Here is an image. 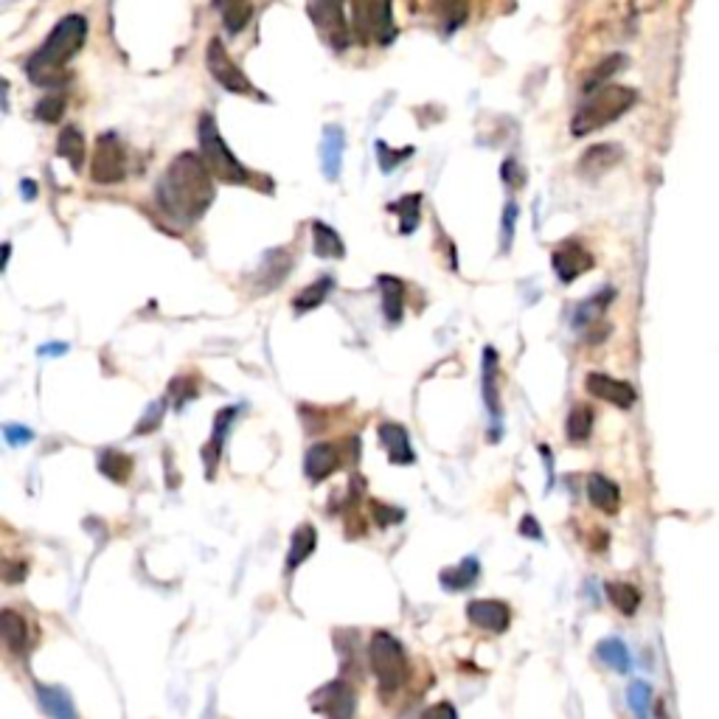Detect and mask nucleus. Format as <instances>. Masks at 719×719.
Returning <instances> with one entry per match:
<instances>
[{"label": "nucleus", "mask_w": 719, "mask_h": 719, "mask_svg": "<svg viewBox=\"0 0 719 719\" xmlns=\"http://www.w3.org/2000/svg\"><path fill=\"white\" fill-rule=\"evenodd\" d=\"M632 3H635V0H632ZM658 3H661V0H649V9H655Z\"/></svg>", "instance_id": "51"}, {"label": "nucleus", "mask_w": 719, "mask_h": 719, "mask_svg": "<svg viewBox=\"0 0 719 719\" xmlns=\"http://www.w3.org/2000/svg\"><path fill=\"white\" fill-rule=\"evenodd\" d=\"M0 635H3V644L12 655H23L26 646H29V621L20 616L17 610H3L0 613Z\"/></svg>", "instance_id": "18"}, {"label": "nucleus", "mask_w": 719, "mask_h": 719, "mask_svg": "<svg viewBox=\"0 0 719 719\" xmlns=\"http://www.w3.org/2000/svg\"><path fill=\"white\" fill-rule=\"evenodd\" d=\"M315 545H318V531L312 526H298L290 540V551H287V571H295L315 551Z\"/></svg>", "instance_id": "29"}, {"label": "nucleus", "mask_w": 719, "mask_h": 719, "mask_svg": "<svg viewBox=\"0 0 719 719\" xmlns=\"http://www.w3.org/2000/svg\"><path fill=\"white\" fill-rule=\"evenodd\" d=\"M354 31L357 37H371L374 43L388 45L397 37L391 0H354Z\"/></svg>", "instance_id": "6"}, {"label": "nucleus", "mask_w": 719, "mask_h": 719, "mask_svg": "<svg viewBox=\"0 0 719 719\" xmlns=\"http://www.w3.org/2000/svg\"><path fill=\"white\" fill-rule=\"evenodd\" d=\"M88 40V20L82 15H68L51 29L40 51L26 62V74L34 85H59L65 82L68 62L79 54Z\"/></svg>", "instance_id": "2"}, {"label": "nucleus", "mask_w": 719, "mask_h": 719, "mask_svg": "<svg viewBox=\"0 0 719 719\" xmlns=\"http://www.w3.org/2000/svg\"><path fill=\"white\" fill-rule=\"evenodd\" d=\"M478 571H481L478 559L467 557L461 565L441 571V585L447 587V590H464V587H470L478 579Z\"/></svg>", "instance_id": "34"}, {"label": "nucleus", "mask_w": 719, "mask_h": 719, "mask_svg": "<svg viewBox=\"0 0 719 719\" xmlns=\"http://www.w3.org/2000/svg\"><path fill=\"white\" fill-rule=\"evenodd\" d=\"M587 498L604 514H616L621 506V489L604 475H590L587 478Z\"/></svg>", "instance_id": "20"}, {"label": "nucleus", "mask_w": 719, "mask_h": 719, "mask_svg": "<svg viewBox=\"0 0 719 719\" xmlns=\"http://www.w3.org/2000/svg\"><path fill=\"white\" fill-rule=\"evenodd\" d=\"M467 618L478 630L506 632L512 624V610H509V604L498 602V599H478L467 607Z\"/></svg>", "instance_id": "13"}, {"label": "nucleus", "mask_w": 719, "mask_h": 719, "mask_svg": "<svg viewBox=\"0 0 719 719\" xmlns=\"http://www.w3.org/2000/svg\"><path fill=\"white\" fill-rule=\"evenodd\" d=\"M551 265H554V273H557V279L562 284H571L576 281L582 273L587 270H593V256H590V250H585L579 242H565V245H559L554 250V256H551Z\"/></svg>", "instance_id": "11"}, {"label": "nucleus", "mask_w": 719, "mask_h": 719, "mask_svg": "<svg viewBox=\"0 0 719 719\" xmlns=\"http://www.w3.org/2000/svg\"><path fill=\"white\" fill-rule=\"evenodd\" d=\"M37 697H40V705H43V711L51 719H79L74 703H71V694L65 689H59V686H40Z\"/></svg>", "instance_id": "24"}, {"label": "nucleus", "mask_w": 719, "mask_h": 719, "mask_svg": "<svg viewBox=\"0 0 719 719\" xmlns=\"http://www.w3.org/2000/svg\"><path fill=\"white\" fill-rule=\"evenodd\" d=\"M20 189H26V197H29V200H34V194H37V186H34L31 180H26V183H23Z\"/></svg>", "instance_id": "49"}, {"label": "nucleus", "mask_w": 719, "mask_h": 719, "mask_svg": "<svg viewBox=\"0 0 719 719\" xmlns=\"http://www.w3.org/2000/svg\"><path fill=\"white\" fill-rule=\"evenodd\" d=\"M309 228H312V250H315L318 259H343L346 256L343 239L335 228H329L321 220H315Z\"/></svg>", "instance_id": "23"}, {"label": "nucleus", "mask_w": 719, "mask_h": 719, "mask_svg": "<svg viewBox=\"0 0 719 719\" xmlns=\"http://www.w3.org/2000/svg\"><path fill=\"white\" fill-rule=\"evenodd\" d=\"M377 149V163H380V172L382 175H391L394 169H397L399 163L408 161L413 155V147H405V149H391L385 141H377L374 144Z\"/></svg>", "instance_id": "38"}, {"label": "nucleus", "mask_w": 719, "mask_h": 719, "mask_svg": "<svg viewBox=\"0 0 719 719\" xmlns=\"http://www.w3.org/2000/svg\"><path fill=\"white\" fill-rule=\"evenodd\" d=\"M610 301H613V290H602V293H596L593 298L582 301V307L576 309V315H573L576 329L602 326V315H604V309L610 307Z\"/></svg>", "instance_id": "26"}, {"label": "nucleus", "mask_w": 719, "mask_h": 719, "mask_svg": "<svg viewBox=\"0 0 719 719\" xmlns=\"http://www.w3.org/2000/svg\"><path fill=\"white\" fill-rule=\"evenodd\" d=\"M618 161H621V149L616 144H596L579 158V175H602L607 169H613Z\"/></svg>", "instance_id": "21"}, {"label": "nucleus", "mask_w": 719, "mask_h": 719, "mask_svg": "<svg viewBox=\"0 0 719 719\" xmlns=\"http://www.w3.org/2000/svg\"><path fill=\"white\" fill-rule=\"evenodd\" d=\"M371 512H374V517H377V523H380L382 529L385 526H394V523H402V517H405V512H399V509H394V506H385V503H371Z\"/></svg>", "instance_id": "43"}, {"label": "nucleus", "mask_w": 719, "mask_h": 719, "mask_svg": "<svg viewBox=\"0 0 719 719\" xmlns=\"http://www.w3.org/2000/svg\"><path fill=\"white\" fill-rule=\"evenodd\" d=\"M206 65L211 76L217 79V85L225 88L228 93H236V96H248L253 93V85H250V79L245 76V71L236 65L231 54L225 51V43H222L220 37H214L206 48Z\"/></svg>", "instance_id": "8"}, {"label": "nucleus", "mask_w": 719, "mask_h": 719, "mask_svg": "<svg viewBox=\"0 0 719 719\" xmlns=\"http://www.w3.org/2000/svg\"><path fill=\"white\" fill-rule=\"evenodd\" d=\"M377 284L382 293V315L388 318V323L397 326L405 315V284L397 276H380Z\"/></svg>", "instance_id": "22"}, {"label": "nucleus", "mask_w": 719, "mask_h": 719, "mask_svg": "<svg viewBox=\"0 0 719 719\" xmlns=\"http://www.w3.org/2000/svg\"><path fill=\"white\" fill-rule=\"evenodd\" d=\"M197 141H200V158H203L211 175L222 183H231V186H248L250 172L222 141L217 121L211 113H203L197 121Z\"/></svg>", "instance_id": "4"}, {"label": "nucleus", "mask_w": 719, "mask_h": 719, "mask_svg": "<svg viewBox=\"0 0 719 719\" xmlns=\"http://www.w3.org/2000/svg\"><path fill=\"white\" fill-rule=\"evenodd\" d=\"M607 599L613 602L618 613L635 616V610L641 607V590L630 582H610L607 585Z\"/></svg>", "instance_id": "31"}, {"label": "nucleus", "mask_w": 719, "mask_h": 719, "mask_svg": "<svg viewBox=\"0 0 719 719\" xmlns=\"http://www.w3.org/2000/svg\"><path fill=\"white\" fill-rule=\"evenodd\" d=\"M214 6L220 9L222 23H225L228 34H239L250 23V17H253L250 0H214Z\"/></svg>", "instance_id": "28"}, {"label": "nucleus", "mask_w": 719, "mask_h": 719, "mask_svg": "<svg viewBox=\"0 0 719 719\" xmlns=\"http://www.w3.org/2000/svg\"><path fill=\"white\" fill-rule=\"evenodd\" d=\"M368 661H371V669H374V675L380 680V694L385 700L405 686V680H408V655H405V646L399 644L391 632H377L371 638Z\"/></svg>", "instance_id": "5"}, {"label": "nucleus", "mask_w": 719, "mask_h": 719, "mask_svg": "<svg viewBox=\"0 0 719 719\" xmlns=\"http://www.w3.org/2000/svg\"><path fill=\"white\" fill-rule=\"evenodd\" d=\"M57 155L71 163V166H74V172H82V169H85V158H88V141H85V135H82V130H79V127L68 124V127L59 133Z\"/></svg>", "instance_id": "19"}, {"label": "nucleus", "mask_w": 719, "mask_h": 719, "mask_svg": "<svg viewBox=\"0 0 719 719\" xmlns=\"http://www.w3.org/2000/svg\"><path fill=\"white\" fill-rule=\"evenodd\" d=\"M599 658L618 672H630V652L618 638H607L599 644Z\"/></svg>", "instance_id": "37"}, {"label": "nucleus", "mask_w": 719, "mask_h": 719, "mask_svg": "<svg viewBox=\"0 0 719 719\" xmlns=\"http://www.w3.org/2000/svg\"><path fill=\"white\" fill-rule=\"evenodd\" d=\"M514 220H517V203H506V211H503V250L509 248V242H512Z\"/></svg>", "instance_id": "45"}, {"label": "nucleus", "mask_w": 719, "mask_h": 719, "mask_svg": "<svg viewBox=\"0 0 719 719\" xmlns=\"http://www.w3.org/2000/svg\"><path fill=\"white\" fill-rule=\"evenodd\" d=\"M621 65H624V57H621V54H616V57H607V59H604L602 65H599V68H596V71H593V74H590V76H587V79H585V90H587V93H593V90L604 88V82H607L610 76L616 74V71H618V68H621Z\"/></svg>", "instance_id": "39"}, {"label": "nucleus", "mask_w": 719, "mask_h": 719, "mask_svg": "<svg viewBox=\"0 0 719 719\" xmlns=\"http://www.w3.org/2000/svg\"><path fill=\"white\" fill-rule=\"evenodd\" d=\"M290 270H293V256H290V250L276 248L270 250V253H265L262 265L256 270V281H262L259 290H276L281 281L290 276Z\"/></svg>", "instance_id": "17"}, {"label": "nucleus", "mask_w": 719, "mask_h": 719, "mask_svg": "<svg viewBox=\"0 0 719 719\" xmlns=\"http://www.w3.org/2000/svg\"><path fill=\"white\" fill-rule=\"evenodd\" d=\"M630 705L641 719H649V686L646 683H632L630 686Z\"/></svg>", "instance_id": "42"}, {"label": "nucleus", "mask_w": 719, "mask_h": 719, "mask_svg": "<svg viewBox=\"0 0 719 719\" xmlns=\"http://www.w3.org/2000/svg\"><path fill=\"white\" fill-rule=\"evenodd\" d=\"M419 719H458V714H455V705L436 703V705H430V708H427L425 714H422Z\"/></svg>", "instance_id": "46"}, {"label": "nucleus", "mask_w": 719, "mask_h": 719, "mask_svg": "<svg viewBox=\"0 0 719 719\" xmlns=\"http://www.w3.org/2000/svg\"><path fill=\"white\" fill-rule=\"evenodd\" d=\"M520 534H526V537H534V540H540L543 537V531H540V526L534 523V517H523V523H520Z\"/></svg>", "instance_id": "47"}, {"label": "nucleus", "mask_w": 719, "mask_h": 719, "mask_svg": "<svg viewBox=\"0 0 719 719\" xmlns=\"http://www.w3.org/2000/svg\"><path fill=\"white\" fill-rule=\"evenodd\" d=\"M590 430H593V411L587 405H576L571 413H568V422H565V433L571 441H587L590 439Z\"/></svg>", "instance_id": "36"}, {"label": "nucleus", "mask_w": 719, "mask_h": 719, "mask_svg": "<svg viewBox=\"0 0 719 719\" xmlns=\"http://www.w3.org/2000/svg\"><path fill=\"white\" fill-rule=\"evenodd\" d=\"M430 3H433V12L441 17V26H444L447 34L458 29L467 20V12H470L467 0H430Z\"/></svg>", "instance_id": "35"}, {"label": "nucleus", "mask_w": 719, "mask_h": 719, "mask_svg": "<svg viewBox=\"0 0 719 719\" xmlns=\"http://www.w3.org/2000/svg\"><path fill=\"white\" fill-rule=\"evenodd\" d=\"M155 200L163 214L177 225L200 220L214 203V180L203 158H197L194 152L177 155L155 186Z\"/></svg>", "instance_id": "1"}, {"label": "nucleus", "mask_w": 719, "mask_h": 719, "mask_svg": "<svg viewBox=\"0 0 719 719\" xmlns=\"http://www.w3.org/2000/svg\"><path fill=\"white\" fill-rule=\"evenodd\" d=\"M340 467V450L335 444H312L304 458V472L312 484L326 481Z\"/></svg>", "instance_id": "16"}, {"label": "nucleus", "mask_w": 719, "mask_h": 719, "mask_svg": "<svg viewBox=\"0 0 719 719\" xmlns=\"http://www.w3.org/2000/svg\"><path fill=\"white\" fill-rule=\"evenodd\" d=\"M495 377H498V352L492 346L484 349V399L486 408L492 413V419H500V402H498V385H495Z\"/></svg>", "instance_id": "30"}, {"label": "nucleus", "mask_w": 719, "mask_h": 719, "mask_svg": "<svg viewBox=\"0 0 719 719\" xmlns=\"http://www.w3.org/2000/svg\"><path fill=\"white\" fill-rule=\"evenodd\" d=\"M309 17L321 37L332 45L335 51L346 48L349 43V26L343 15V0H309Z\"/></svg>", "instance_id": "9"}, {"label": "nucleus", "mask_w": 719, "mask_h": 719, "mask_svg": "<svg viewBox=\"0 0 719 719\" xmlns=\"http://www.w3.org/2000/svg\"><path fill=\"white\" fill-rule=\"evenodd\" d=\"M234 416H236V408H222V411L217 413L211 441L203 447V458H206L208 475H211V478H214V470H217V461H220V453H222V441H225V433H228V427L234 422Z\"/></svg>", "instance_id": "25"}, {"label": "nucleus", "mask_w": 719, "mask_h": 719, "mask_svg": "<svg viewBox=\"0 0 719 719\" xmlns=\"http://www.w3.org/2000/svg\"><path fill=\"white\" fill-rule=\"evenodd\" d=\"M380 444L385 447V453H388V461L397 464V467H405V464L416 461V455H413L411 450V436H408V430L397 425V422H382Z\"/></svg>", "instance_id": "15"}, {"label": "nucleus", "mask_w": 719, "mask_h": 719, "mask_svg": "<svg viewBox=\"0 0 719 719\" xmlns=\"http://www.w3.org/2000/svg\"><path fill=\"white\" fill-rule=\"evenodd\" d=\"M391 211H397L399 217V234L408 236L419 228V214H422V194H411V197H402L397 203H391Z\"/></svg>", "instance_id": "32"}, {"label": "nucleus", "mask_w": 719, "mask_h": 719, "mask_svg": "<svg viewBox=\"0 0 719 719\" xmlns=\"http://www.w3.org/2000/svg\"><path fill=\"white\" fill-rule=\"evenodd\" d=\"M309 705H312V711H318L326 719H354L357 697L346 680H332L312 694Z\"/></svg>", "instance_id": "10"}, {"label": "nucleus", "mask_w": 719, "mask_h": 719, "mask_svg": "<svg viewBox=\"0 0 719 719\" xmlns=\"http://www.w3.org/2000/svg\"><path fill=\"white\" fill-rule=\"evenodd\" d=\"M655 714H658V719H669L666 717V708H663L661 703H658V708H655Z\"/></svg>", "instance_id": "50"}, {"label": "nucleus", "mask_w": 719, "mask_h": 719, "mask_svg": "<svg viewBox=\"0 0 719 719\" xmlns=\"http://www.w3.org/2000/svg\"><path fill=\"white\" fill-rule=\"evenodd\" d=\"M332 287H335L332 276H323V279H318L315 284L304 287L301 293L295 295V301H293L295 312H309V309L321 307L323 301H326V295L332 293Z\"/></svg>", "instance_id": "33"}, {"label": "nucleus", "mask_w": 719, "mask_h": 719, "mask_svg": "<svg viewBox=\"0 0 719 719\" xmlns=\"http://www.w3.org/2000/svg\"><path fill=\"white\" fill-rule=\"evenodd\" d=\"M163 413H166V399H158V402H152V405L147 408V413H144V419H141V422H138V427H135V433H138V436H144V433H152L155 427L161 425Z\"/></svg>", "instance_id": "41"}, {"label": "nucleus", "mask_w": 719, "mask_h": 719, "mask_svg": "<svg viewBox=\"0 0 719 719\" xmlns=\"http://www.w3.org/2000/svg\"><path fill=\"white\" fill-rule=\"evenodd\" d=\"M343 152H346V133L338 124H326L323 127L321 141V166L326 180H338L343 169Z\"/></svg>", "instance_id": "14"}, {"label": "nucleus", "mask_w": 719, "mask_h": 719, "mask_svg": "<svg viewBox=\"0 0 719 719\" xmlns=\"http://www.w3.org/2000/svg\"><path fill=\"white\" fill-rule=\"evenodd\" d=\"M90 177L99 186H113L127 177V149L118 141L116 133H102L93 147Z\"/></svg>", "instance_id": "7"}, {"label": "nucleus", "mask_w": 719, "mask_h": 719, "mask_svg": "<svg viewBox=\"0 0 719 719\" xmlns=\"http://www.w3.org/2000/svg\"><path fill=\"white\" fill-rule=\"evenodd\" d=\"M68 352V346L65 343H45L43 349H40V354L43 357H59V354H65Z\"/></svg>", "instance_id": "48"}, {"label": "nucleus", "mask_w": 719, "mask_h": 719, "mask_svg": "<svg viewBox=\"0 0 719 719\" xmlns=\"http://www.w3.org/2000/svg\"><path fill=\"white\" fill-rule=\"evenodd\" d=\"M99 472L104 478H110L113 484H127L133 475V458L121 450H104L99 455Z\"/></svg>", "instance_id": "27"}, {"label": "nucleus", "mask_w": 719, "mask_h": 719, "mask_svg": "<svg viewBox=\"0 0 719 719\" xmlns=\"http://www.w3.org/2000/svg\"><path fill=\"white\" fill-rule=\"evenodd\" d=\"M585 388L596 399H604V402H610L616 408H624V411L635 405V388H632L630 382L616 380L610 374H599V371L587 374Z\"/></svg>", "instance_id": "12"}, {"label": "nucleus", "mask_w": 719, "mask_h": 719, "mask_svg": "<svg viewBox=\"0 0 719 719\" xmlns=\"http://www.w3.org/2000/svg\"><path fill=\"white\" fill-rule=\"evenodd\" d=\"M3 436H6V441H9L12 447L29 444V441L34 439V433H31L29 427H23V425H6L3 427Z\"/></svg>", "instance_id": "44"}, {"label": "nucleus", "mask_w": 719, "mask_h": 719, "mask_svg": "<svg viewBox=\"0 0 719 719\" xmlns=\"http://www.w3.org/2000/svg\"><path fill=\"white\" fill-rule=\"evenodd\" d=\"M638 102V93L624 85H604V88L593 90L587 96L582 107L576 110V116L571 121L573 135H587L602 130L607 124H613L616 118H621L627 110H632V104Z\"/></svg>", "instance_id": "3"}, {"label": "nucleus", "mask_w": 719, "mask_h": 719, "mask_svg": "<svg viewBox=\"0 0 719 719\" xmlns=\"http://www.w3.org/2000/svg\"><path fill=\"white\" fill-rule=\"evenodd\" d=\"M34 116L45 121V124H59L62 116H65V99H59V96L43 99V102L34 107Z\"/></svg>", "instance_id": "40"}]
</instances>
